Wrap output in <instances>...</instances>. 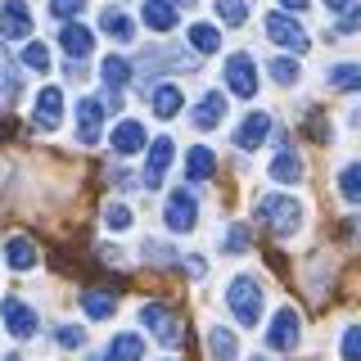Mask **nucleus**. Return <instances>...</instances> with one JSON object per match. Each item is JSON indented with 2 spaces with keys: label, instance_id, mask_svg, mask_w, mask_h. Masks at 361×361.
<instances>
[{
  "label": "nucleus",
  "instance_id": "obj_1",
  "mask_svg": "<svg viewBox=\"0 0 361 361\" xmlns=\"http://www.w3.org/2000/svg\"><path fill=\"white\" fill-rule=\"evenodd\" d=\"M226 307L240 325H257V316H262V285H257V276H235L231 285H226Z\"/></svg>",
  "mask_w": 361,
  "mask_h": 361
},
{
  "label": "nucleus",
  "instance_id": "obj_2",
  "mask_svg": "<svg viewBox=\"0 0 361 361\" xmlns=\"http://www.w3.org/2000/svg\"><path fill=\"white\" fill-rule=\"evenodd\" d=\"M257 217H262L280 240H289V235L302 226V203L289 199V195H262L257 199Z\"/></svg>",
  "mask_w": 361,
  "mask_h": 361
},
{
  "label": "nucleus",
  "instance_id": "obj_3",
  "mask_svg": "<svg viewBox=\"0 0 361 361\" xmlns=\"http://www.w3.org/2000/svg\"><path fill=\"white\" fill-rule=\"evenodd\" d=\"M163 221H167V231H176V235L195 231L199 226V199L190 195V190H172V195H167V208H163Z\"/></svg>",
  "mask_w": 361,
  "mask_h": 361
},
{
  "label": "nucleus",
  "instance_id": "obj_4",
  "mask_svg": "<svg viewBox=\"0 0 361 361\" xmlns=\"http://www.w3.org/2000/svg\"><path fill=\"white\" fill-rule=\"evenodd\" d=\"M140 325L149 330L163 348H176L180 343V325H176V316L163 307V302H145L140 307Z\"/></svg>",
  "mask_w": 361,
  "mask_h": 361
},
{
  "label": "nucleus",
  "instance_id": "obj_5",
  "mask_svg": "<svg viewBox=\"0 0 361 361\" xmlns=\"http://www.w3.org/2000/svg\"><path fill=\"white\" fill-rule=\"evenodd\" d=\"M0 321H5V330L14 338H32L41 330V316L32 312L23 298H5V302H0Z\"/></svg>",
  "mask_w": 361,
  "mask_h": 361
},
{
  "label": "nucleus",
  "instance_id": "obj_6",
  "mask_svg": "<svg viewBox=\"0 0 361 361\" xmlns=\"http://www.w3.org/2000/svg\"><path fill=\"white\" fill-rule=\"evenodd\" d=\"M226 86H231V95L253 99L257 95V63L248 54H231L226 59Z\"/></svg>",
  "mask_w": 361,
  "mask_h": 361
},
{
  "label": "nucleus",
  "instance_id": "obj_7",
  "mask_svg": "<svg viewBox=\"0 0 361 361\" xmlns=\"http://www.w3.org/2000/svg\"><path fill=\"white\" fill-rule=\"evenodd\" d=\"M99 135H104V99H95V95L77 99V140L99 145Z\"/></svg>",
  "mask_w": 361,
  "mask_h": 361
},
{
  "label": "nucleus",
  "instance_id": "obj_8",
  "mask_svg": "<svg viewBox=\"0 0 361 361\" xmlns=\"http://www.w3.org/2000/svg\"><path fill=\"white\" fill-rule=\"evenodd\" d=\"M267 37L276 41V45H285V50H293V54H302L307 50V32H302V23H293L289 14H271L267 18Z\"/></svg>",
  "mask_w": 361,
  "mask_h": 361
},
{
  "label": "nucleus",
  "instance_id": "obj_9",
  "mask_svg": "<svg viewBox=\"0 0 361 361\" xmlns=\"http://www.w3.org/2000/svg\"><path fill=\"white\" fill-rule=\"evenodd\" d=\"M32 32V9L23 0H5L0 5V37L5 41H23Z\"/></svg>",
  "mask_w": 361,
  "mask_h": 361
},
{
  "label": "nucleus",
  "instance_id": "obj_10",
  "mask_svg": "<svg viewBox=\"0 0 361 361\" xmlns=\"http://www.w3.org/2000/svg\"><path fill=\"white\" fill-rule=\"evenodd\" d=\"M172 154H176V145L172 140H167V135H158V140L149 145V163H145V190H158V185H163V172H167V167H172Z\"/></svg>",
  "mask_w": 361,
  "mask_h": 361
},
{
  "label": "nucleus",
  "instance_id": "obj_11",
  "mask_svg": "<svg viewBox=\"0 0 361 361\" xmlns=\"http://www.w3.org/2000/svg\"><path fill=\"white\" fill-rule=\"evenodd\" d=\"M293 343H298V312L285 307V312H276V321H271V330H267V348L293 353Z\"/></svg>",
  "mask_w": 361,
  "mask_h": 361
},
{
  "label": "nucleus",
  "instance_id": "obj_12",
  "mask_svg": "<svg viewBox=\"0 0 361 361\" xmlns=\"http://www.w3.org/2000/svg\"><path fill=\"white\" fill-rule=\"evenodd\" d=\"M32 118H37L41 131H54L63 122V90L59 86H45L37 95V109H32Z\"/></svg>",
  "mask_w": 361,
  "mask_h": 361
},
{
  "label": "nucleus",
  "instance_id": "obj_13",
  "mask_svg": "<svg viewBox=\"0 0 361 361\" xmlns=\"http://www.w3.org/2000/svg\"><path fill=\"white\" fill-rule=\"evenodd\" d=\"M99 77H104V86H109V104L118 109L122 104V86L131 82V63L122 59V54H109L104 68H99Z\"/></svg>",
  "mask_w": 361,
  "mask_h": 361
},
{
  "label": "nucleus",
  "instance_id": "obj_14",
  "mask_svg": "<svg viewBox=\"0 0 361 361\" xmlns=\"http://www.w3.org/2000/svg\"><path fill=\"white\" fill-rule=\"evenodd\" d=\"M267 135H271V113H248L240 122V131H235V145L240 149H257Z\"/></svg>",
  "mask_w": 361,
  "mask_h": 361
},
{
  "label": "nucleus",
  "instance_id": "obj_15",
  "mask_svg": "<svg viewBox=\"0 0 361 361\" xmlns=\"http://www.w3.org/2000/svg\"><path fill=\"white\" fill-rule=\"evenodd\" d=\"M221 118H226L221 90H208V95L195 104V127H199V131H212V127H221Z\"/></svg>",
  "mask_w": 361,
  "mask_h": 361
},
{
  "label": "nucleus",
  "instance_id": "obj_16",
  "mask_svg": "<svg viewBox=\"0 0 361 361\" xmlns=\"http://www.w3.org/2000/svg\"><path fill=\"white\" fill-rule=\"evenodd\" d=\"M140 18L149 23L154 32H172L176 27V5H172V0H145V5H140Z\"/></svg>",
  "mask_w": 361,
  "mask_h": 361
},
{
  "label": "nucleus",
  "instance_id": "obj_17",
  "mask_svg": "<svg viewBox=\"0 0 361 361\" xmlns=\"http://www.w3.org/2000/svg\"><path fill=\"white\" fill-rule=\"evenodd\" d=\"M59 45L73 54V59H86V54L95 50V37H90V27H82V23H68L59 32Z\"/></svg>",
  "mask_w": 361,
  "mask_h": 361
},
{
  "label": "nucleus",
  "instance_id": "obj_18",
  "mask_svg": "<svg viewBox=\"0 0 361 361\" xmlns=\"http://www.w3.org/2000/svg\"><path fill=\"white\" fill-rule=\"evenodd\" d=\"M5 262L14 267V271L37 267V244H32L27 235H9V240H5Z\"/></svg>",
  "mask_w": 361,
  "mask_h": 361
},
{
  "label": "nucleus",
  "instance_id": "obj_19",
  "mask_svg": "<svg viewBox=\"0 0 361 361\" xmlns=\"http://www.w3.org/2000/svg\"><path fill=\"white\" fill-rule=\"evenodd\" d=\"M113 149L118 154H140L145 149V127L140 122H118V127H113Z\"/></svg>",
  "mask_w": 361,
  "mask_h": 361
},
{
  "label": "nucleus",
  "instance_id": "obj_20",
  "mask_svg": "<svg viewBox=\"0 0 361 361\" xmlns=\"http://www.w3.org/2000/svg\"><path fill=\"white\" fill-rule=\"evenodd\" d=\"M217 172V158H212L208 145H195V149L185 154V180H208Z\"/></svg>",
  "mask_w": 361,
  "mask_h": 361
},
{
  "label": "nucleus",
  "instance_id": "obj_21",
  "mask_svg": "<svg viewBox=\"0 0 361 361\" xmlns=\"http://www.w3.org/2000/svg\"><path fill=\"white\" fill-rule=\"evenodd\" d=\"M271 176L280 180V185H293V180H302V158L293 149H280L276 158H271Z\"/></svg>",
  "mask_w": 361,
  "mask_h": 361
},
{
  "label": "nucleus",
  "instance_id": "obj_22",
  "mask_svg": "<svg viewBox=\"0 0 361 361\" xmlns=\"http://www.w3.org/2000/svg\"><path fill=\"white\" fill-rule=\"evenodd\" d=\"M208 357H212V361H235V357H240L235 334L221 330V325H212V330H208Z\"/></svg>",
  "mask_w": 361,
  "mask_h": 361
},
{
  "label": "nucleus",
  "instance_id": "obj_23",
  "mask_svg": "<svg viewBox=\"0 0 361 361\" xmlns=\"http://www.w3.org/2000/svg\"><path fill=\"white\" fill-rule=\"evenodd\" d=\"M149 104H154V113H158V118H176V113H180V104H185V95H180L176 86H154Z\"/></svg>",
  "mask_w": 361,
  "mask_h": 361
},
{
  "label": "nucleus",
  "instance_id": "obj_24",
  "mask_svg": "<svg viewBox=\"0 0 361 361\" xmlns=\"http://www.w3.org/2000/svg\"><path fill=\"white\" fill-rule=\"evenodd\" d=\"M113 307H118V298H113V293H99V289H86L82 293V312L90 316V321H109Z\"/></svg>",
  "mask_w": 361,
  "mask_h": 361
},
{
  "label": "nucleus",
  "instance_id": "obj_25",
  "mask_svg": "<svg viewBox=\"0 0 361 361\" xmlns=\"http://www.w3.org/2000/svg\"><path fill=\"white\" fill-rule=\"evenodd\" d=\"M325 82L334 90H361V63H330Z\"/></svg>",
  "mask_w": 361,
  "mask_h": 361
},
{
  "label": "nucleus",
  "instance_id": "obj_26",
  "mask_svg": "<svg viewBox=\"0 0 361 361\" xmlns=\"http://www.w3.org/2000/svg\"><path fill=\"white\" fill-rule=\"evenodd\" d=\"M109 357H113V361H140V357H145L140 334H118V338L109 343Z\"/></svg>",
  "mask_w": 361,
  "mask_h": 361
},
{
  "label": "nucleus",
  "instance_id": "obj_27",
  "mask_svg": "<svg viewBox=\"0 0 361 361\" xmlns=\"http://www.w3.org/2000/svg\"><path fill=\"white\" fill-rule=\"evenodd\" d=\"M190 45H195L199 54H212V50H221V32L212 27V23H195V27H190Z\"/></svg>",
  "mask_w": 361,
  "mask_h": 361
},
{
  "label": "nucleus",
  "instance_id": "obj_28",
  "mask_svg": "<svg viewBox=\"0 0 361 361\" xmlns=\"http://www.w3.org/2000/svg\"><path fill=\"white\" fill-rule=\"evenodd\" d=\"M99 27H104L109 37H118V41H131V37H135L131 18L122 14V9H104V18H99Z\"/></svg>",
  "mask_w": 361,
  "mask_h": 361
},
{
  "label": "nucleus",
  "instance_id": "obj_29",
  "mask_svg": "<svg viewBox=\"0 0 361 361\" xmlns=\"http://www.w3.org/2000/svg\"><path fill=\"white\" fill-rule=\"evenodd\" d=\"M338 195L348 203H361V163H348L343 172H338Z\"/></svg>",
  "mask_w": 361,
  "mask_h": 361
},
{
  "label": "nucleus",
  "instance_id": "obj_30",
  "mask_svg": "<svg viewBox=\"0 0 361 361\" xmlns=\"http://www.w3.org/2000/svg\"><path fill=\"white\" fill-rule=\"evenodd\" d=\"M14 95H18V73L9 63V54L0 50V104H14Z\"/></svg>",
  "mask_w": 361,
  "mask_h": 361
},
{
  "label": "nucleus",
  "instance_id": "obj_31",
  "mask_svg": "<svg viewBox=\"0 0 361 361\" xmlns=\"http://www.w3.org/2000/svg\"><path fill=\"white\" fill-rule=\"evenodd\" d=\"M357 27H361V0H348V5L338 9V18H334V32H343V37H353Z\"/></svg>",
  "mask_w": 361,
  "mask_h": 361
},
{
  "label": "nucleus",
  "instance_id": "obj_32",
  "mask_svg": "<svg viewBox=\"0 0 361 361\" xmlns=\"http://www.w3.org/2000/svg\"><path fill=\"white\" fill-rule=\"evenodd\" d=\"M217 18L226 23V27H240V23L248 18V5L244 0H217Z\"/></svg>",
  "mask_w": 361,
  "mask_h": 361
},
{
  "label": "nucleus",
  "instance_id": "obj_33",
  "mask_svg": "<svg viewBox=\"0 0 361 361\" xmlns=\"http://www.w3.org/2000/svg\"><path fill=\"white\" fill-rule=\"evenodd\" d=\"M338 357L343 361H361V325H348L343 338H338Z\"/></svg>",
  "mask_w": 361,
  "mask_h": 361
},
{
  "label": "nucleus",
  "instance_id": "obj_34",
  "mask_svg": "<svg viewBox=\"0 0 361 361\" xmlns=\"http://www.w3.org/2000/svg\"><path fill=\"white\" fill-rule=\"evenodd\" d=\"M267 73L276 77L280 86H293V82L302 77V73H298V63H293V59H271V68H267Z\"/></svg>",
  "mask_w": 361,
  "mask_h": 361
},
{
  "label": "nucleus",
  "instance_id": "obj_35",
  "mask_svg": "<svg viewBox=\"0 0 361 361\" xmlns=\"http://www.w3.org/2000/svg\"><path fill=\"white\" fill-rule=\"evenodd\" d=\"M23 63H27L32 73H45V68H50V50H45L41 41H32L27 50H23Z\"/></svg>",
  "mask_w": 361,
  "mask_h": 361
},
{
  "label": "nucleus",
  "instance_id": "obj_36",
  "mask_svg": "<svg viewBox=\"0 0 361 361\" xmlns=\"http://www.w3.org/2000/svg\"><path fill=\"white\" fill-rule=\"evenodd\" d=\"M104 226H109V231H127V226H131V208H127V203H109V208H104Z\"/></svg>",
  "mask_w": 361,
  "mask_h": 361
},
{
  "label": "nucleus",
  "instance_id": "obj_37",
  "mask_svg": "<svg viewBox=\"0 0 361 361\" xmlns=\"http://www.w3.org/2000/svg\"><path fill=\"white\" fill-rule=\"evenodd\" d=\"M145 262H154V267H172V262H176V253H172L167 244L149 240V244H145Z\"/></svg>",
  "mask_w": 361,
  "mask_h": 361
},
{
  "label": "nucleus",
  "instance_id": "obj_38",
  "mask_svg": "<svg viewBox=\"0 0 361 361\" xmlns=\"http://www.w3.org/2000/svg\"><path fill=\"white\" fill-rule=\"evenodd\" d=\"M86 9V0H50V14L54 18H77Z\"/></svg>",
  "mask_w": 361,
  "mask_h": 361
},
{
  "label": "nucleus",
  "instance_id": "obj_39",
  "mask_svg": "<svg viewBox=\"0 0 361 361\" xmlns=\"http://www.w3.org/2000/svg\"><path fill=\"white\" fill-rule=\"evenodd\" d=\"M248 248V226H231V235H226V253H244Z\"/></svg>",
  "mask_w": 361,
  "mask_h": 361
},
{
  "label": "nucleus",
  "instance_id": "obj_40",
  "mask_svg": "<svg viewBox=\"0 0 361 361\" xmlns=\"http://www.w3.org/2000/svg\"><path fill=\"white\" fill-rule=\"evenodd\" d=\"M54 338H59L63 348H82V343H86V334L77 330V325H59V330H54Z\"/></svg>",
  "mask_w": 361,
  "mask_h": 361
},
{
  "label": "nucleus",
  "instance_id": "obj_41",
  "mask_svg": "<svg viewBox=\"0 0 361 361\" xmlns=\"http://www.w3.org/2000/svg\"><path fill=\"white\" fill-rule=\"evenodd\" d=\"M280 5H285V14H302V9H307V0H280Z\"/></svg>",
  "mask_w": 361,
  "mask_h": 361
},
{
  "label": "nucleus",
  "instance_id": "obj_42",
  "mask_svg": "<svg viewBox=\"0 0 361 361\" xmlns=\"http://www.w3.org/2000/svg\"><path fill=\"white\" fill-rule=\"evenodd\" d=\"M325 5H330V9H334V14H338V9H343V5H348V0H325Z\"/></svg>",
  "mask_w": 361,
  "mask_h": 361
},
{
  "label": "nucleus",
  "instance_id": "obj_43",
  "mask_svg": "<svg viewBox=\"0 0 361 361\" xmlns=\"http://www.w3.org/2000/svg\"><path fill=\"white\" fill-rule=\"evenodd\" d=\"M353 127H361V109H357V113H353Z\"/></svg>",
  "mask_w": 361,
  "mask_h": 361
},
{
  "label": "nucleus",
  "instance_id": "obj_44",
  "mask_svg": "<svg viewBox=\"0 0 361 361\" xmlns=\"http://www.w3.org/2000/svg\"><path fill=\"white\" fill-rule=\"evenodd\" d=\"M5 361H23V357H18V353H9V357H5Z\"/></svg>",
  "mask_w": 361,
  "mask_h": 361
},
{
  "label": "nucleus",
  "instance_id": "obj_45",
  "mask_svg": "<svg viewBox=\"0 0 361 361\" xmlns=\"http://www.w3.org/2000/svg\"><path fill=\"white\" fill-rule=\"evenodd\" d=\"M95 361H113V357H95Z\"/></svg>",
  "mask_w": 361,
  "mask_h": 361
},
{
  "label": "nucleus",
  "instance_id": "obj_46",
  "mask_svg": "<svg viewBox=\"0 0 361 361\" xmlns=\"http://www.w3.org/2000/svg\"><path fill=\"white\" fill-rule=\"evenodd\" d=\"M253 361H267V357H253Z\"/></svg>",
  "mask_w": 361,
  "mask_h": 361
},
{
  "label": "nucleus",
  "instance_id": "obj_47",
  "mask_svg": "<svg viewBox=\"0 0 361 361\" xmlns=\"http://www.w3.org/2000/svg\"><path fill=\"white\" fill-rule=\"evenodd\" d=\"M185 5H190V0H185Z\"/></svg>",
  "mask_w": 361,
  "mask_h": 361
}]
</instances>
